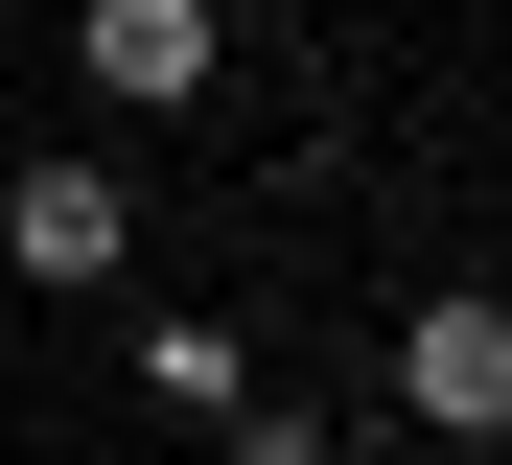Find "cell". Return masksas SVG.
Returning a JSON list of instances; mask_svg holds the SVG:
<instances>
[{"instance_id": "1", "label": "cell", "mask_w": 512, "mask_h": 465, "mask_svg": "<svg viewBox=\"0 0 512 465\" xmlns=\"http://www.w3.org/2000/svg\"><path fill=\"white\" fill-rule=\"evenodd\" d=\"M396 419H419V442H466V465L512 442V303H489V279H443V303L396 326Z\"/></svg>"}, {"instance_id": "2", "label": "cell", "mask_w": 512, "mask_h": 465, "mask_svg": "<svg viewBox=\"0 0 512 465\" xmlns=\"http://www.w3.org/2000/svg\"><path fill=\"white\" fill-rule=\"evenodd\" d=\"M0 256H24L47 303H94V279L140 256V186L117 163H0Z\"/></svg>"}, {"instance_id": "3", "label": "cell", "mask_w": 512, "mask_h": 465, "mask_svg": "<svg viewBox=\"0 0 512 465\" xmlns=\"http://www.w3.org/2000/svg\"><path fill=\"white\" fill-rule=\"evenodd\" d=\"M70 70H94L117 117H187V93L233 70V24H210V0H70Z\"/></svg>"}, {"instance_id": "4", "label": "cell", "mask_w": 512, "mask_h": 465, "mask_svg": "<svg viewBox=\"0 0 512 465\" xmlns=\"http://www.w3.org/2000/svg\"><path fill=\"white\" fill-rule=\"evenodd\" d=\"M140 396H163V419H233V396H256V326L163 303V326H140Z\"/></svg>"}, {"instance_id": "5", "label": "cell", "mask_w": 512, "mask_h": 465, "mask_svg": "<svg viewBox=\"0 0 512 465\" xmlns=\"http://www.w3.org/2000/svg\"><path fill=\"white\" fill-rule=\"evenodd\" d=\"M233 465H350V419H256L233 396Z\"/></svg>"}, {"instance_id": "6", "label": "cell", "mask_w": 512, "mask_h": 465, "mask_svg": "<svg viewBox=\"0 0 512 465\" xmlns=\"http://www.w3.org/2000/svg\"><path fill=\"white\" fill-rule=\"evenodd\" d=\"M489 117H512V93H489Z\"/></svg>"}]
</instances>
